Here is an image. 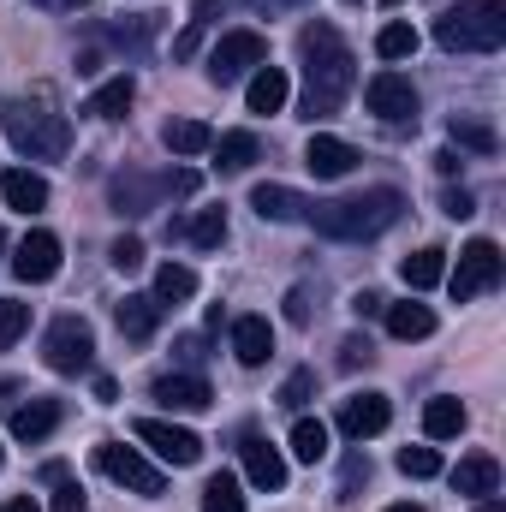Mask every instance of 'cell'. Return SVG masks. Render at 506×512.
<instances>
[{"instance_id": "50", "label": "cell", "mask_w": 506, "mask_h": 512, "mask_svg": "<svg viewBox=\"0 0 506 512\" xmlns=\"http://www.w3.org/2000/svg\"><path fill=\"white\" fill-rule=\"evenodd\" d=\"M477 512H506V507H501V501H495V495H489V501H483V507H477Z\"/></svg>"}, {"instance_id": "48", "label": "cell", "mask_w": 506, "mask_h": 512, "mask_svg": "<svg viewBox=\"0 0 506 512\" xmlns=\"http://www.w3.org/2000/svg\"><path fill=\"white\" fill-rule=\"evenodd\" d=\"M36 6H48V12H84V0H36Z\"/></svg>"}, {"instance_id": "37", "label": "cell", "mask_w": 506, "mask_h": 512, "mask_svg": "<svg viewBox=\"0 0 506 512\" xmlns=\"http://www.w3.org/2000/svg\"><path fill=\"white\" fill-rule=\"evenodd\" d=\"M399 471L417 477V483H423V477H441V453H435V447H399Z\"/></svg>"}, {"instance_id": "10", "label": "cell", "mask_w": 506, "mask_h": 512, "mask_svg": "<svg viewBox=\"0 0 506 512\" xmlns=\"http://www.w3.org/2000/svg\"><path fill=\"white\" fill-rule=\"evenodd\" d=\"M137 441H143L155 459H167V465H197V459H203V441H197L191 429L167 423V417H137Z\"/></svg>"}, {"instance_id": "35", "label": "cell", "mask_w": 506, "mask_h": 512, "mask_svg": "<svg viewBox=\"0 0 506 512\" xmlns=\"http://www.w3.org/2000/svg\"><path fill=\"white\" fill-rule=\"evenodd\" d=\"M376 54L381 60H411V54H417V30H411V24H381Z\"/></svg>"}, {"instance_id": "5", "label": "cell", "mask_w": 506, "mask_h": 512, "mask_svg": "<svg viewBox=\"0 0 506 512\" xmlns=\"http://www.w3.org/2000/svg\"><path fill=\"white\" fill-rule=\"evenodd\" d=\"M506 274V256L495 239H471L465 251H459V268L447 274V292H453V304H471V298H483V292H495Z\"/></svg>"}, {"instance_id": "38", "label": "cell", "mask_w": 506, "mask_h": 512, "mask_svg": "<svg viewBox=\"0 0 506 512\" xmlns=\"http://www.w3.org/2000/svg\"><path fill=\"white\" fill-rule=\"evenodd\" d=\"M310 399H316V370H292L286 387H280V405H286V411H304Z\"/></svg>"}, {"instance_id": "3", "label": "cell", "mask_w": 506, "mask_h": 512, "mask_svg": "<svg viewBox=\"0 0 506 512\" xmlns=\"http://www.w3.org/2000/svg\"><path fill=\"white\" fill-rule=\"evenodd\" d=\"M0 131H6V143H12L18 155H30V161H60V155L72 149L66 114H54L48 102H24V96L0 102Z\"/></svg>"}, {"instance_id": "36", "label": "cell", "mask_w": 506, "mask_h": 512, "mask_svg": "<svg viewBox=\"0 0 506 512\" xmlns=\"http://www.w3.org/2000/svg\"><path fill=\"white\" fill-rule=\"evenodd\" d=\"M24 328H30V304H24V298H0V352L18 346Z\"/></svg>"}, {"instance_id": "17", "label": "cell", "mask_w": 506, "mask_h": 512, "mask_svg": "<svg viewBox=\"0 0 506 512\" xmlns=\"http://www.w3.org/2000/svg\"><path fill=\"white\" fill-rule=\"evenodd\" d=\"M0 197H6V209L36 215V209H48V179L30 167H12V173H0Z\"/></svg>"}, {"instance_id": "51", "label": "cell", "mask_w": 506, "mask_h": 512, "mask_svg": "<svg viewBox=\"0 0 506 512\" xmlns=\"http://www.w3.org/2000/svg\"><path fill=\"white\" fill-rule=\"evenodd\" d=\"M387 512H423V507H387Z\"/></svg>"}, {"instance_id": "2", "label": "cell", "mask_w": 506, "mask_h": 512, "mask_svg": "<svg viewBox=\"0 0 506 512\" xmlns=\"http://www.w3.org/2000/svg\"><path fill=\"white\" fill-rule=\"evenodd\" d=\"M399 215H405V197H399L393 185H376V191H358V197L310 203V215H304V221H310L322 239H346V245H364V239L387 233Z\"/></svg>"}, {"instance_id": "19", "label": "cell", "mask_w": 506, "mask_h": 512, "mask_svg": "<svg viewBox=\"0 0 506 512\" xmlns=\"http://www.w3.org/2000/svg\"><path fill=\"white\" fill-rule=\"evenodd\" d=\"M149 393H155V399H161L167 411H203V405L215 399L203 376H185V370H179V376H161V382L149 387Z\"/></svg>"}, {"instance_id": "6", "label": "cell", "mask_w": 506, "mask_h": 512, "mask_svg": "<svg viewBox=\"0 0 506 512\" xmlns=\"http://www.w3.org/2000/svg\"><path fill=\"white\" fill-rule=\"evenodd\" d=\"M42 358H48L54 376H84L96 364V328L84 316H60L48 328V340H42Z\"/></svg>"}, {"instance_id": "44", "label": "cell", "mask_w": 506, "mask_h": 512, "mask_svg": "<svg viewBox=\"0 0 506 512\" xmlns=\"http://www.w3.org/2000/svg\"><path fill=\"white\" fill-rule=\"evenodd\" d=\"M286 322H298V328L310 322V292H304V286H292V292H286Z\"/></svg>"}, {"instance_id": "14", "label": "cell", "mask_w": 506, "mask_h": 512, "mask_svg": "<svg viewBox=\"0 0 506 512\" xmlns=\"http://www.w3.org/2000/svg\"><path fill=\"white\" fill-rule=\"evenodd\" d=\"M245 477H251L262 495H274V489H286V459H280V447L274 441H262V435H245Z\"/></svg>"}, {"instance_id": "1", "label": "cell", "mask_w": 506, "mask_h": 512, "mask_svg": "<svg viewBox=\"0 0 506 512\" xmlns=\"http://www.w3.org/2000/svg\"><path fill=\"white\" fill-rule=\"evenodd\" d=\"M298 48H304V120H328V114H340V102H346L352 84H358L346 36H340L334 24L316 18V24H304Z\"/></svg>"}, {"instance_id": "31", "label": "cell", "mask_w": 506, "mask_h": 512, "mask_svg": "<svg viewBox=\"0 0 506 512\" xmlns=\"http://www.w3.org/2000/svg\"><path fill=\"white\" fill-rule=\"evenodd\" d=\"M185 239H191L197 251H221V245H227V209H197V215L185 221Z\"/></svg>"}, {"instance_id": "9", "label": "cell", "mask_w": 506, "mask_h": 512, "mask_svg": "<svg viewBox=\"0 0 506 512\" xmlns=\"http://www.w3.org/2000/svg\"><path fill=\"white\" fill-rule=\"evenodd\" d=\"M364 102H370V114L387 120V126H417V90H411L405 72H376L364 84Z\"/></svg>"}, {"instance_id": "43", "label": "cell", "mask_w": 506, "mask_h": 512, "mask_svg": "<svg viewBox=\"0 0 506 512\" xmlns=\"http://www.w3.org/2000/svg\"><path fill=\"white\" fill-rule=\"evenodd\" d=\"M441 209H447L453 221H465V215H477V197H471V191L459 185V191H447V197H441Z\"/></svg>"}, {"instance_id": "25", "label": "cell", "mask_w": 506, "mask_h": 512, "mask_svg": "<svg viewBox=\"0 0 506 512\" xmlns=\"http://www.w3.org/2000/svg\"><path fill=\"white\" fill-rule=\"evenodd\" d=\"M114 316H120V334H126V340H149V334L161 328V304H155V292H131Z\"/></svg>"}, {"instance_id": "29", "label": "cell", "mask_w": 506, "mask_h": 512, "mask_svg": "<svg viewBox=\"0 0 506 512\" xmlns=\"http://www.w3.org/2000/svg\"><path fill=\"white\" fill-rule=\"evenodd\" d=\"M387 334L393 340H429L435 334V310L429 304H387Z\"/></svg>"}, {"instance_id": "11", "label": "cell", "mask_w": 506, "mask_h": 512, "mask_svg": "<svg viewBox=\"0 0 506 512\" xmlns=\"http://www.w3.org/2000/svg\"><path fill=\"white\" fill-rule=\"evenodd\" d=\"M12 274L24 280V286H42V280H54L60 274V239L54 233H24L18 245H12Z\"/></svg>"}, {"instance_id": "40", "label": "cell", "mask_w": 506, "mask_h": 512, "mask_svg": "<svg viewBox=\"0 0 506 512\" xmlns=\"http://www.w3.org/2000/svg\"><path fill=\"white\" fill-rule=\"evenodd\" d=\"M108 262H114L120 274H137V268H143V239H137V233H120L114 251H108Z\"/></svg>"}, {"instance_id": "54", "label": "cell", "mask_w": 506, "mask_h": 512, "mask_svg": "<svg viewBox=\"0 0 506 512\" xmlns=\"http://www.w3.org/2000/svg\"><path fill=\"white\" fill-rule=\"evenodd\" d=\"M0 465H6V447H0Z\"/></svg>"}, {"instance_id": "13", "label": "cell", "mask_w": 506, "mask_h": 512, "mask_svg": "<svg viewBox=\"0 0 506 512\" xmlns=\"http://www.w3.org/2000/svg\"><path fill=\"white\" fill-rule=\"evenodd\" d=\"M358 161H364V155H358L346 137H328V131H316V137L304 143V167H310L316 179H346Z\"/></svg>"}, {"instance_id": "28", "label": "cell", "mask_w": 506, "mask_h": 512, "mask_svg": "<svg viewBox=\"0 0 506 512\" xmlns=\"http://www.w3.org/2000/svg\"><path fill=\"white\" fill-rule=\"evenodd\" d=\"M185 298H197V268L161 262V268H155V304L167 310V304H185Z\"/></svg>"}, {"instance_id": "45", "label": "cell", "mask_w": 506, "mask_h": 512, "mask_svg": "<svg viewBox=\"0 0 506 512\" xmlns=\"http://www.w3.org/2000/svg\"><path fill=\"white\" fill-rule=\"evenodd\" d=\"M227 6H233V0H191V12H197L191 24H209V18H215V12H227Z\"/></svg>"}, {"instance_id": "33", "label": "cell", "mask_w": 506, "mask_h": 512, "mask_svg": "<svg viewBox=\"0 0 506 512\" xmlns=\"http://www.w3.org/2000/svg\"><path fill=\"white\" fill-rule=\"evenodd\" d=\"M447 137H453L459 149H477V155H495V149H501V137H495V131L483 126V120H459V114H453Z\"/></svg>"}, {"instance_id": "18", "label": "cell", "mask_w": 506, "mask_h": 512, "mask_svg": "<svg viewBox=\"0 0 506 512\" xmlns=\"http://www.w3.org/2000/svg\"><path fill=\"white\" fill-rule=\"evenodd\" d=\"M465 423H471V411H465V399H453V393H435V399L423 405V435H429V441H453V435H465Z\"/></svg>"}, {"instance_id": "26", "label": "cell", "mask_w": 506, "mask_h": 512, "mask_svg": "<svg viewBox=\"0 0 506 512\" xmlns=\"http://www.w3.org/2000/svg\"><path fill=\"white\" fill-rule=\"evenodd\" d=\"M209 149H215V167H221V173H245L256 155H262L256 131H221V137H215Z\"/></svg>"}, {"instance_id": "20", "label": "cell", "mask_w": 506, "mask_h": 512, "mask_svg": "<svg viewBox=\"0 0 506 512\" xmlns=\"http://www.w3.org/2000/svg\"><path fill=\"white\" fill-rule=\"evenodd\" d=\"M453 489H459V495H471V501H489V495L501 489V465H495L489 453H471V459H459Z\"/></svg>"}, {"instance_id": "27", "label": "cell", "mask_w": 506, "mask_h": 512, "mask_svg": "<svg viewBox=\"0 0 506 512\" xmlns=\"http://www.w3.org/2000/svg\"><path fill=\"white\" fill-rule=\"evenodd\" d=\"M399 280H405L411 292H429V286H441V280H447V251H441V245H429V251L405 256V262H399Z\"/></svg>"}, {"instance_id": "7", "label": "cell", "mask_w": 506, "mask_h": 512, "mask_svg": "<svg viewBox=\"0 0 506 512\" xmlns=\"http://www.w3.org/2000/svg\"><path fill=\"white\" fill-rule=\"evenodd\" d=\"M96 465L120 483V489H131V495H143V501H161L167 495V477H161V465H149L137 447H126V441H102L96 447Z\"/></svg>"}, {"instance_id": "30", "label": "cell", "mask_w": 506, "mask_h": 512, "mask_svg": "<svg viewBox=\"0 0 506 512\" xmlns=\"http://www.w3.org/2000/svg\"><path fill=\"white\" fill-rule=\"evenodd\" d=\"M161 143H167L173 155H203V149L215 143V131L203 126V120H167V126H161Z\"/></svg>"}, {"instance_id": "8", "label": "cell", "mask_w": 506, "mask_h": 512, "mask_svg": "<svg viewBox=\"0 0 506 512\" xmlns=\"http://www.w3.org/2000/svg\"><path fill=\"white\" fill-rule=\"evenodd\" d=\"M256 66H268V42H262L256 30H227V36L215 42V54H209V78H215V84H239Z\"/></svg>"}, {"instance_id": "42", "label": "cell", "mask_w": 506, "mask_h": 512, "mask_svg": "<svg viewBox=\"0 0 506 512\" xmlns=\"http://www.w3.org/2000/svg\"><path fill=\"white\" fill-rule=\"evenodd\" d=\"M54 512H90V507H84V489L60 477V483H54Z\"/></svg>"}, {"instance_id": "21", "label": "cell", "mask_w": 506, "mask_h": 512, "mask_svg": "<svg viewBox=\"0 0 506 512\" xmlns=\"http://www.w3.org/2000/svg\"><path fill=\"white\" fill-rule=\"evenodd\" d=\"M251 209L262 215V221H304V215H310V203H304L292 185H256Z\"/></svg>"}, {"instance_id": "47", "label": "cell", "mask_w": 506, "mask_h": 512, "mask_svg": "<svg viewBox=\"0 0 506 512\" xmlns=\"http://www.w3.org/2000/svg\"><path fill=\"white\" fill-rule=\"evenodd\" d=\"M96 399H102V405H114V399H120V387L108 382V376H96Z\"/></svg>"}, {"instance_id": "52", "label": "cell", "mask_w": 506, "mask_h": 512, "mask_svg": "<svg viewBox=\"0 0 506 512\" xmlns=\"http://www.w3.org/2000/svg\"><path fill=\"white\" fill-rule=\"evenodd\" d=\"M274 6H304V0H274Z\"/></svg>"}, {"instance_id": "23", "label": "cell", "mask_w": 506, "mask_h": 512, "mask_svg": "<svg viewBox=\"0 0 506 512\" xmlns=\"http://www.w3.org/2000/svg\"><path fill=\"white\" fill-rule=\"evenodd\" d=\"M131 96H137V78H131V72H120V78H108V84L84 102V114H90V120H126Z\"/></svg>"}, {"instance_id": "15", "label": "cell", "mask_w": 506, "mask_h": 512, "mask_svg": "<svg viewBox=\"0 0 506 512\" xmlns=\"http://www.w3.org/2000/svg\"><path fill=\"white\" fill-rule=\"evenodd\" d=\"M233 358H239L245 370H262V364L274 358V328H268V316H239V322H233Z\"/></svg>"}, {"instance_id": "39", "label": "cell", "mask_w": 506, "mask_h": 512, "mask_svg": "<svg viewBox=\"0 0 506 512\" xmlns=\"http://www.w3.org/2000/svg\"><path fill=\"white\" fill-rule=\"evenodd\" d=\"M364 483H370V453H352V459L340 465V489H334V495H340V501H358Z\"/></svg>"}, {"instance_id": "12", "label": "cell", "mask_w": 506, "mask_h": 512, "mask_svg": "<svg viewBox=\"0 0 506 512\" xmlns=\"http://www.w3.org/2000/svg\"><path fill=\"white\" fill-rule=\"evenodd\" d=\"M387 423H393L387 393H352V399H340V435H346V441H370Z\"/></svg>"}, {"instance_id": "32", "label": "cell", "mask_w": 506, "mask_h": 512, "mask_svg": "<svg viewBox=\"0 0 506 512\" xmlns=\"http://www.w3.org/2000/svg\"><path fill=\"white\" fill-rule=\"evenodd\" d=\"M292 459H304V465L328 459V423L322 417H298L292 423Z\"/></svg>"}, {"instance_id": "16", "label": "cell", "mask_w": 506, "mask_h": 512, "mask_svg": "<svg viewBox=\"0 0 506 512\" xmlns=\"http://www.w3.org/2000/svg\"><path fill=\"white\" fill-rule=\"evenodd\" d=\"M60 417H66V405H60V399H24V405L12 411V435L36 447V441H48V435L60 429Z\"/></svg>"}, {"instance_id": "55", "label": "cell", "mask_w": 506, "mask_h": 512, "mask_svg": "<svg viewBox=\"0 0 506 512\" xmlns=\"http://www.w3.org/2000/svg\"><path fill=\"white\" fill-rule=\"evenodd\" d=\"M0 251H6V233H0Z\"/></svg>"}, {"instance_id": "46", "label": "cell", "mask_w": 506, "mask_h": 512, "mask_svg": "<svg viewBox=\"0 0 506 512\" xmlns=\"http://www.w3.org/2000/svg\"><path fill=\"white\" fill-rule=\"evenodd\" d=\"M352 310H358V316H376L381 298H376V292H358V298H352Z\"/></svg>"}, {"instance_id": "34", "label": "cell", "mask_w": 506, "mask_h": 512, "mask_svg": "<svg viewBox=\"0 0 506 512\" xmlns=\"http://www.w3.org/2000/svg\"><path fill=\"white\" fill-rule=\"evenodd\" d=\"M203 512H245V495H239V477H209L203 483Z\"/></svg>"}, {"instance_id": "22", "label": "cell", "mask_w": 506, "mask_h": 512, "mask_svg": "<svg viewBox=\"0 0 506 512\" xmlns=\"http://www.w3.org/2000/svg\"><path fill=\"white\" fill-rule=\"evenodd\" d=\"M286 96H292V84H286V72H280V66H256L251 90H245V102H251V114H280V108H286Z\"/></svg>"}, {"instance_id": "53", "label": "cell", "mask_w": 506, "mask_h": 512, "mask_svg": "<svg viewBox=\"0 0 506 512\" xmlns=\"http://www.w3.org/2000/svg\"><path fill=\"white\" fill-rule=\"evenodd\" d=\"M381 6H399V0H381Z\"/></svg>"}, {"instance_id": "41", "label": "cell", "mask_w": 506, "mask_h": 512, "mask_svg": "<svg viewBox=\"0 0 506 512\" xmlns=\"http://www.w3.org/2000/svg\"><path fill=\"white\" fill-rule=\"evenodd\" d=\"M376 364V346L364 340V334H352L346 346H340V370H370Z\"/></svg>"}, {"instance_id": "4", "label": "cell", "mask_w": 506, "mask_h": 512, "mask_svg": "<svg viewBox=\"0 0 506 512\" xmlns=\"http://www.w3.org/2000/svg\"><path fill=\"white\" fill-rule=\"evenodd\" d=\"M435 42L447 54H495L506 42V0H459L435 18Z\"/></svg>"}, {"instance_id": "24", "label": "cell", "mask_w": 506, "mask_h": 512, "mask_svg": "<svg viewBox=\"0 0 506 512\" xmlns=\"http://www.w3.org/2000/svg\"><path fill=\"white\" fill-rule=\"evenodd\" d=\"M155 191H167V179H137V173H120V179L108 185V197H114V209H120V215H143V209H155Z\"/></svg>"}, {"instance_id": "49", "label": "cell", "mask_w": 506, "mask_h": 512, "mask_svg": "<svg viewBox=\"0 0 506 512\" xmlns=\"http://www.w3.org/2000/svg\"><path fill=\"white\" fill-rule=\"evenodd\" d=\"M0 512H42V507H36L30 495H18V501H6V507H0Z\"/></svg>"}]
</instances>
